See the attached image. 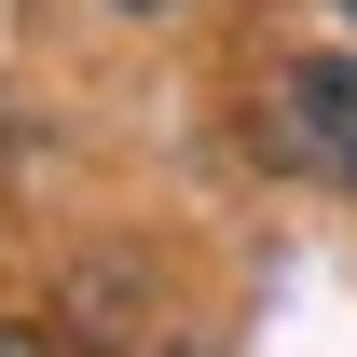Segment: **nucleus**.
Instances as JSON below:
<instances>
[{
    "label": "nucleus",
    "instance_id": "nucleus-1",
    "mask_svg": "<svg viewBox=\"0 0 357 357\" xmlns=\"http://www.w3.org/2000/svg\"><path fill=\"white\" fill-rule=\"evenodd\" d=\"M261 151L316 192H357V55H289L261 83Z\"/></svg>",
    "mask_w": 357,
    "mask_h": 357
},
{
    "label": "nucleus",
    "instance_id": "nucleus-2",
    "mask_svg": "<svg viewBox=\"0 0 357 357\" xmlns=\"http://www.w3.org/2000/svg\"><path fill=\"white\" fill-rule=\"evenodd\" d=\"M0 357H42V330H14V316H0Z\"/></svg>",
    "mask_w": 357,
    "mask_h": 357
},
{
    "label": "nucleus",
    "instance_id": "nucleus-3",
    "mask_svg": "<svg viewBox=\"0 0 357 357\" xmlns=\"http://www.w3.org/2000/svg\"><path fill=\"white\" fill-rule=\"evenodd\" d=\"M124 14H165V0H124Z\"/></svg>",
    "mask_w": 357,
    "mask_h": 357
},
{
    "label": "nucleus",
    "instance_id": "nucleus-4",
    "mask_svg": "<svg viewBox=\"0 0 357 357\" xmlns=\"http://www.w3.org/2000/svg\"><path fill=\"white\" fill-rule=\"evenodd\" d=\"M344 14H357V0H344Z\"/></svg>",
    "mask_w": 357,
    "mask_h": 357
}]
</instances>
